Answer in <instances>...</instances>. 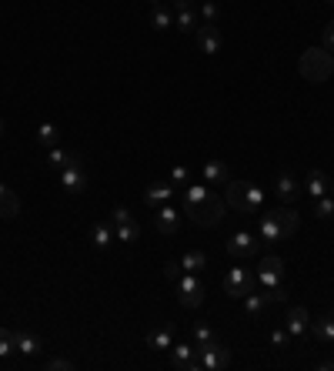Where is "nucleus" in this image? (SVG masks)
I'll list each match as a JSON object with an SVG mask.
<instances>
[{"label":"nucleus","mask_w":334,"mask_h":371,"mask_svg":"<svg viewBox=\"0 0 334 371\" xmlns=\"http://www.w3.org/2000/svg\"><path fill=\"white\" fill-rule=\"evenodd\" d=\"M170 365L177 371H201L194 344H170Z\"/></svg>","instance_id":"ddd939ff"},{"label":"nucleus","mask_w":334,"mask_h":371,"mask_svg":"<svg viewBox=\"0 0 334 371\" xmlns=\"http://www.w3.org/2000/svg\"><path fill=\"white\" fill-rule=\"evenodd\" d=\"M181 275H184L181 258H177V261H167V264H164V278L170 281V284H177V281H181Z\"/></svg>","instance_id":"e433bc0d"},{"label":"nucleus","mask_w":334,"mask_h":371,"mask_svg":"<svg viewBox=\"0 0 334 371\" xmlns=\"http://www.w3.org/2000/svg\"><path fill=\"white\" fill-rule=\"evenodd\" d=\"M214 341V331L208 325H194V344H211Z\"/></svg>","instance_id":"ea45409f"},{"label":"nucleus","mask_w":334,"mask_h":371,"mask_svg":"<svg viewBox=\"0 0 334 371\" xmlns=\"http://www.w3.org/2000/svg\"><path fill=\"white\" fill-rule=\"evenodd\" d=\"M127 221H134V214H131L127 208H114V217H110V224L117 228V224H127Z\"/></svg>","instance_id":"79ce46f5"},{"label":"nucleus","mask_w":334,"mask_h":371,"mask_svg":"<svg viewBox=\"0 0 334 371\" xmlns=\"http://www.w3.org/2000/svg\"><path fill=\"white\" fill-rule=\"evenodd\" d=\"M228 211H231L228 201H224L217 191H211L201 204H184L181 208V214H187L198 228H214V224H221V221L228 217Z\"/></svg>","instance_id":"f257e3e1"},{"label":"nucleus","mask_w":334,"mask_h":371,"mask_svg":"<svg viewBox=\"0 0 334 371\" xmlns=\"http://www.w3.org/2000/svg\"><path fill=\"white\" fill-rule=\"evenodd\" d=\"M201 177H204V184L208 187H228L231 184V170H228L224 161H204Z\"/></svg>","instance_id":"f8f14e48"},{"label":"nucleus","mask_w":334,"mask_h":371,"mask_svg":"<svg viewBox=\"0 0 334 371\" xmlns=\"http://www.w3.org/2000/svg\"><path fill=\"white\" fill-rule=\"evenodd\" d=\"M268 214L274 217V224H277V231L284 234V241L298 234V224H301V221H298V211H291V208H274Z\"/></svg>","instance_id":"f3484780"},{"label":"nucleus","mask_w":334,"mask_h":371,"mask_svg":"<svg viewBox=\"0 0 334 371\" xmlns=\"http://www.w3.org/2000/svg\"><path fill=\"white\" fill-rule=\"evenodd\" d=\"M314 214H318V217H334V194H331V191H328L324 198L314 201Z\"/></svg>","instance_id":"72a5a7b5"},{"label":"nucleus","mask_w":334,"mask_h":371,"mask_svg":"<svg viewBox=\"0 0 334 371\" xmlns=\"http://www.w3.org/2000/svg\"><path fill=\"white\" fill-rule=\"evenodd\" d=\"M71 164H80V154L77 151H67V147H47V168L50 170H57L61 174L64 168H71Z\"/></svg>","instance_id":"6ab92c4d"},{"label":"nucleus","mask_w":334,"mask_h":371,"mask_svg":"<svg viewBox=\"0 0 334 371\" xmlns=\"http://www.w3.org/2000/svg\"><path fill=\"white\" fill-rule=\"evenodd\" d=\"M318 368H321V371H334V358H328V361H321Z\"/></svg>","instance_id":"c03bdc74"},{"label":"nucleus","mask_w":334,"mask_h":371,"mask_svg":"<svg viewBox=\"0 0 334 371\" xmlns=\"http://www.w3.org/2000/svg\"><path fill=\"white\" fill-rule=\"evenodd\" d=\"M194 351H198L201 371H221L231 365V351L224 344H217V341H211V344H194Z\"/></svg>","instance_id":"20e7f679"},{"label":"nucleus","mask_w":334,"mask_h":371,"mask_svg":"<svg viewBox=\"0 0 334 371\" xmlns=\"http://www.w3.org/2000/svg\"><path fill=\"white\" fill-rule=\"evenodd\" d=\"M328 191H331V194H334V181H331V187H328Z\"/></svg>","instance_id":"de8ad7c7"},{"label":"nucleus","mask_w":334,"mask_h":371,"mask_svg":"<svg viewBox=\"0 0 334 371\" xmlns=\"http://www.w3.org/2000/svg\"><path fill=\"white\" fill-rule=\"evenodd\" d=\"M174 191H177V187L170 184V181H154V184H147V191H144V201H147L151 211H157L161 204H170Z\"/></svg>","instance_id":"4468645a"},{"label":"nucleus","mask_w":334,"mask_h":371,"mask_svg":"<svg viewBox=\"0 0 334 371\" xmlns=\"http://www.w3.org/2000/svg\"><path fill=\"white\" fill-rule=\"evenodd\" d=\"M170 184H174V187H181V191H184V187L191 184V170L184 168V164H177V168L170 170Z\"/></svg>","instance_id":"f704fd0d"},{"label":"nucleus","mask_w":334,"mask_h":371,"mask_svg":"<svg viewBox=\"0 0 334 371\" xmlns=\"http://www.w3.org/2000/svg\"><path fill=\"white\" fill-rule=\"evenodd\" d=\"M328 187H331V184H328V177H324L321 170H311V174L304 177L301 191L311 198V201H318V198H324V194H328Z\"/></svg>","instance_id":"aec40b11"},{"label":"nucleus","mask_w":334,"mask_h":371,"mask_svg":"<svg viewBox=\"0 0 334 371\" xmlns=\"http://www.w3.org/2000/svg\"><path fill=\"white\" fill-rule=\"evenodd\" d=\"M264 294H268V301H288V288H284V281L281 284H274V288H264Z\"/></svg>","instance_id":"58836bf2"},{"label":"nucleus","mask_w":334,"mask_h":371,"mask_svg":"<svg viewBox=\"0 0 334 371\" xmlns=\"http://www.w3.org/2000/svg\"><path fill=\"white\" fill-rule=\"evenodd\" d=\"M328 3H334V0H328Z\"/></svg>","instance_id":"09e8293b"},{"label":"nucleus","mask_w":334,"mask_h":371,"mask_svg":"<svg viewBox=\"0 0 334 371\" xmlns=\"http://www.w3.org/2000/svg\"><path fill=\"white\" fill-rule=\"evenodd\" d=\"M181 268L187 271V275H201V271L208 268V254H204V251H184Z\"/></svg>","instance_id":"a878e982"},{"label":"nucleus","mask_w":334,"mask_h":371,"mask_svg":"<svg viewBox=\"0 0 334 371\" xmlns=\"http://www.w3.org/2000/svg\"><path fill=\"white\" fill-rule=\"evenodd\" d=\"M284 328H288L291 338H304V335L311 331V314H307V308H291L288 318H284Z\"/></svg>","instance_id":"a211bd4d"},{"label":"nucleus","mask_w":334,"mask_h":371,"mask_svg":"<svg viewBox=\"0 0 334 371\" xmlns=\"http://www.w3.org/2000/svg\"><path fill=\"white\" fill-rule=\"evenodd\" d=\"M224 201L231 211H241V214H254L264 204V191L258 184H247V181H231L224 187Z\"/></svg>","instance_id":"7ed1b4c3"},{"label":"nucleus","mask_w":334,"mask_h":371,"mask_svg":"<svg viewBox=\"0 0 334 371\" xmlns=\"http://www.w3.org/2000/svg\"><path fill=\"white\" fill-rule=\"evenodd\" d=\"M311 335L324 344H334V311H324L318 321H311Z\"/></svg>","instance_id":"4be33fe9"},{"label":"nucleus","mask_w":334,"mask_h":371,"mask_svg":"<svg viewBox=\"0 0 334 371\" xmlns=\"http://www.w3.org/2000/svg\"><path fill=\"white\" fill-rule=\"evenodd\" d=\"M181 217L184 214L177 211V208H170V204H161V208L154 211V228L170 238V234H177V228H181Z\"/></svg>","instance_id":"9b49d317"},{"label":"nucleus","mask_w":334,"mask_h":371,"mask_svg":"<svg viewBox=\"0 0 334 371\" xmlns=\"http://www.w3.org/2000/svg\"><path fill=\"white\" fill-rule=\"evenodd\" d=\"M201 24H217V3H211V0L201 3Z\"/></svg>","instance_id":"4c0bfd02"},{"label":"nucleus","mask_w":334,"mask_h":371,"mask_svg":"<svg viewBox=\"0 0 334 371\" xmlns=\"http://www.w3.org/2000/svg\"><path fill=\"white\" fill-rule=\"evenodd\" d=\"M268 305H271V301H268L264 288H261V291H247V294H244V314H247V318H261V314L268 311Z\"/></svg>","instance_id":"5701e85b"},{"label":"nucleus","mask_w":334,"mask_h":371,"mask_svg":"<svg viewBox=\"0 0 334 371\" xmlns=\"http://www.w3.org/2000/svg\"><path fill=\"white\" fill-rule=\"evenodd\" d=\"M274 194H277L281 201H294V198H301V181H298L291 170H281V174L274 177Z\"/></svg>","instance_id":"2eb2a0df"},{"label":"nucleus","mask_w":334,"mask_h":371,"mask_svg":"<svg viewBox=\"0 0 334 371\" xmlns=\"http://www.w3.org/2000/svg\"><path fill=\"white\" fill-rule=\"evenodd\" d=\"M114 238H117V241H124V245H134L137 238H140V228H137L134 221H127V224H117V228H114Z\"/></svg>","instance_id":"2f4dec72"},{"label":"nucleus","mask_w":334,"mask_h":371,"mask_svg":"<svg viewBox=\"0 0 334 371\" xmlns=\"http://www.w3.org/2000/svg\"><path fill=\"white\" fill-rule=\"evenodd\" d=\"M20 214V198H17L10 187L0 191V217H17Z\"/></svg>","instance_id":"bb28decb"},{"label":"nucleus","mask_w":334,"mask_h":371,"mask_svg":"<svg viewBox=\"0 0 334 371\" xmlns=\"http://www.w3.org/2000/svg\"><path fill=\"white\" fill-rule=\"evenodd\" d=\"M258 288H261L258 275H247L244 268H231L224 275V294L228 298H244L247 291H258Z\"/></svg>","instance_id":"39448f33"},{"label":"nucleus","mask_w":334,"mask_h":371,"mask_svg":"<svg viewBox=\"0 0 334 371\" xmlns=\"http://www.w3.org/2000/svg\"><path fill=\"white\" fill-rule=\"evenodd\" d=\"M0 134H3V117H0Z\"/></svg>","instance_id":"49530a36"},{"label":"nucleus","mask_w":334,"mask_h":371,"mask_svg":"<svg viewBox=\"0 0 334 371\" xmlns=\"http://www.w3.org/2000/svg\"><path fill=\"white\" fill-rule=\"evenodd\" d=\"M174 24L181 34H194L198 31V10H194V0H174Z\"/></svg>","instance_id":"9d476101"},{"label":"nucleus","mask_w":334,"mask_h":371,"mask_svg":"<svg viewBox=\"0 0 334 371\" xmlns=\"http://www.w3.org/2000/svg\"><path fill=\"white\" fill-rule=\"evenodd\" d=\"M288 344H291L288 328H274V331H271V348H277V351H284Z\"/></svg>","instance_id":"c9c22d12"},{"label":"nucleus","mask_w":334,"mask_h":371,"mask_svg":"<svg viewBox=\"0 0 334 371\" xmlns=\"http://www.w3.org/2000/svg\"><path fill=\"white\" fill-rule=\"evenodd\" d=\"M261 251V238L251 231H234L228 241V254L231 258H238V261H247V258H254Z\"/></svg>","instance_id":"0eeeda50"},{"label":"nucleus","mask_w":334,"mask_h":371,"mask_svg":"<svg viewBox=\"0 0 334 371\" xmlns=\"http://www.w3.org/2000/svg\"><path fill=\"white\" fill-rule=\"evenodd\" d=\"M258 281H261V288L281 284V281H284V261H281L277 254H268V258L258 264Z\"/></svg>","instance_id":"6e6552de"},{"label":"nucleus","mask_w":334,"mask_h":371,"mask_svg":"<svg viewBox=\"0 0 334 371\" xmlns=\"http://www.w3.org/2000/svg\"><path fill=\"white\" fill-rule=\"evenodd\" d=\"M261 245H274V241H284V234L277 231V224H274L271 214H261Z\"/></svg>","instance_id":"cd10ccee"},{"label":"nucleus","mask_w":334,"mask_h":371,"mask_svg":"<svg viewBox=\"0 0 334 371\" xmlns=\"http://www.w3.org/2000/svg\"><path fill=\"white\" fill-rule=\"evenodd\" d=\"M14 338H17V351L20 355H27V358H34V355H41V338L37 335H31V331H14Z\"/></svg>","instance_id":"393cba45"},{"label":"nucleus","mask_w":334,"mask_h":371,"mask_svg":"<svg viewBox=\"0 0 334 371\" xmlns=\"http://www.w3.org/2000/svg\"><path fill=\"white\" fill-rule=\"evenodd\" d=\"M211 191H214V187H208V184H187L181 191V198H184V204H201Z\"/></svg>","instance_id":"c756f323"},{"label":"nucleus","mask_w":334,"mask_h":371,"mask_svg":"<svg viewBox=\"0 0 334 371\" xmlns=\"http://www.w3.org/2000/svg\"><path fill=\"white\" fill-rule=\"evenodd\" d=\"M61 187L67 194H80V191H87V170L80 168V164H71V168L61 170Z\"/></svg>","instance_id":"dca6fc26"},{"label":"nucleus","mask_w":334,"mask_h":371,"mask_svg":"<svg viewBox=\"0 0 334 371\" xmlns=\"http://www.w3.org/2000/svg\"><path fill=\"white\" fill-rule=\"evenodd\" d=\"M14 351H17V338H14V331L0 328V358H10Z\"/></svg>","instance_id":"473e14b6"},{"label":"nucleus","mask_w":334,"mask_h":371,"mask_svg":"<svg viewBox=\"0 0 334 371\" xmlns=\"http://www.w3.org/2000/svg\"><path fill=\"white\" fill-rule=\"evenodd\" d=\"M194 41H198L201 54H217L221 44H224V37H221V27H217V24H198Z\"/></svg>","instance_id":"1a4fd4ad"},{"label":"nucleus","mask_w":334,"mask_h":371,"mask_svg":"<svg viewBox=\"0 0 334 371\" xmlns=\"http://www.w3.org/2000/svg\"><path fill=\"white\" fill-rule=\"evenodd\" d=\"M174 288H177L181 308H201V305H204V284H201L198 275H187V271H184L181 281H177Z\"/></svg>","instance_id":"423d86ee"},{"label":"nucleus","mask_w":334,"mask_h":371,"mask_svg":"<svg viewBox=\"0 0 334 371\" xmlns=\"http://www.w3.org/2000/svg\"><path fill=\"white\" fill-rule=\"evenodd\" d=\"M87 241H91L97 251H107V247L117 241V238H114V224H107V221H97V224L91 228V238H87Z\"/></svg>","instance_id":"412c9836"},{"label":"nucleus","mask_w":334,"mask_h":371,"mask_svg":"<svg viewBox=\"0 0 334 371\" xmlns=\"http://www.w3.org/2000/svg\"><path fill=\"white\" fill-rule=\"evenodd\" d=\"M298 71H301L304 80L321 84V80H328L334 74V54L328 47H307L301 54V61H298Z\"/></svg>","instance_id":"f03ea898"},{"label":"nucleus","mask_w":334,"mask_h":371,"mask_svg":"<svg viewBox=\"0 0 334 371\" xmlns=\"http://www.w3.org/2000/svg\"><path fill=\"white\" fill-rule=\"evenodd\" d=\"M324 47H328V50H334V20L328 24V31H324Z\"/></svg>","instance_id":"37998d69"},{"label":"nucleus","mask_w":334,"mask_h":371,"mask_svg":"<svg viewBox=\"0 0 334 371\" xmlns=\"http://www.w3.org/2000/svg\"><path fill=\"white\" fill-rule=\"evenodd\" d=\"M34 138H37V144H44V147H57L61 144V127L54 121H44V124H37Z\"/></svg>","instance_id":"b1692460"},{"label":"nucleus","mask_w":334,"mask_h":371,"mask_svg":"<svg viewBox=\"0 0 334 371\" xmlns=\"http://www.w3.org/2000/svg\"><path fill=\"white\" fill-rule=\"evenodd\" d=\"M147 344H151L154 351H167L170 344H174V335H170V328H157L147 335Z\"/></svg>","instance_id":"c85d7f7f"},{"label":"nucleus","mask_w":334,"mask_h":371,"mask_svg":"<svg viewBox=\"0 0 334 371\" xmlns=\"http://www.w3.org/2000/svg\"><path fill=\"white\" fill-rule=\"evenodd\" d=\"M144 3H151V7H161V0H144Z\"/></svg>","instance_id":"a18cd8bd"},{"label":"nucleus","mask_w":334,"mask_h":371,"mask_svg":"<svg viewBox=\"0 0 334 371\" xmlns=\"http://www.w3.org/2000/svg\"><path fill=\"white\" fill-rule=\"evenodd\" d=\"M47 368L50 371H74V361H71V358H50Z\"/></svg>","instance_id":"a19ab883"},{"label":"nucleus","mask_w":334,"mask_h":371,"mask_svg":"<svg viewBox=\"0 0 334 371\" xmlns=\"http://www.w3.org/2000/svg\"><path fill=\"white\" fill-rule=\"evenodd\" d=\"M151 27H154V31H167V27H174V14H170L167 7H154Z\"/></svg>","instance_id":"7c9ffc66"}]
</instances>
